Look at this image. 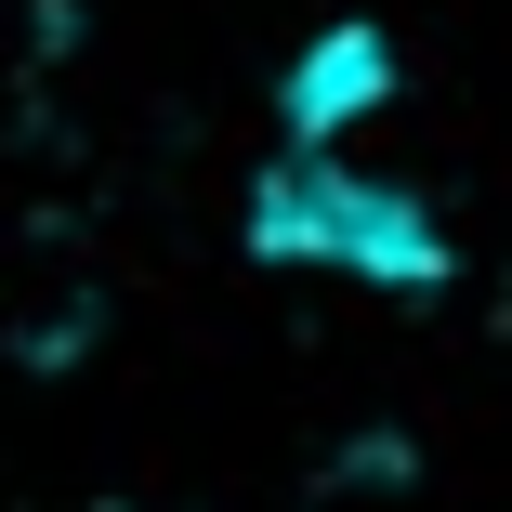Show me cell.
I'll return each mask as SVG.
<instances>
[{"instance_id":"obj_1","label":"cell","mask_w":512,"mask_h":512,"mask_svg":"<svg viewBox=\"0 0 512 512\" xmlns=\"http://www.w3.org/2000/svg\"><path fill=\"white\" fill-rule=\"evenodd\" d=\"M237 250L276 263V276L316 263V276H355V289H394V302H421V289L460 276L447 224H434L407 184L355 171L342 145H276V158L250 171V197H237Z\"/></svg>"},{"instance_id":"obj_2","label":"cell","mask_w":512,"mask_h":512,"mask_svg":"<svg viewBox=\"0 0 512 512\" xmlns=\"http://www.w3.org/2000/svg\"><path fill=\"white\" fill-rule=\"evenodd\" d=\"M381 106H394V27L368 14H329L276 66V145H355Z\"/></svg>"}]
</instances>
